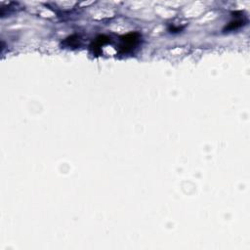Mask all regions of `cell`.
Wrapping results in <instances>:
<instances>
[{"mask_svg": "<svg viewBox=\"0 0 250 250\" xmlns=\"http://www.w3.org/2000/svg\"><path fill=\"white\" fill-rule=\"evenodd\" d=\"M243 25V21L242 20H238V21H234V22H231L230 23V25L227 27V30H237L238 27H240Z\"/></svg>", "mask_w": 250, "mask_h": 250, "instance_id": "1", "label": "cell"}]
</instances>
